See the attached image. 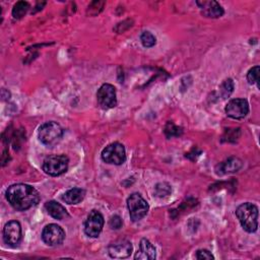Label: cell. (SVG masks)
Wrapping results in <instances>:
<instances>
[{
  "label": "cell",
  "mask_w": 260,
  "mask_h": 260,
  "mask_svg": "<svg viewBox=\"0 0 260 260\" xmlns=\"http://www.w3.org/2000/svg\"><path fill=\"white\" fill-rule=\"evenodd\" d=\"M196 258L199 259V260H202V259H207V260H211V259H214L213 255L211 254V252H209L208 250L206 249H200L196 252Z\"/></svg>",
  "instance_id": "cell-25"
},
{
  "label": "cell",
  "mask_w": 260,
  "mask_h": 260,
  "mask_svg": "<svg viewBox=\"0 0 260 260\" xmlns=\"http://www.w3.org/2000/svg\"><path fill=\"white\" fill-rule=\"evenodd\" d=\"M42 239L48 246H58L63 243L65 239V232L60 225L50 223L44 228L42 232Z\"/></svg>",
  "instance_id": "cell-9"
},
{
  "label": "cell",
  "mask_w": 260,
  "mask_h": 260,
  "mask_svg": "<svg viewBox=\"0 0 260 260\" xmlns=\"http://www.w3.org/2000/svg\"><path fill=\"white\" fill-rule=\"evenodd\" d=\"M22 238L21 225L17 220L8 221L3 228V240L9 246H17Z\"/></svg>",
  "instance_id": "cell-10"
},
{
  "label": "cell",
  "mask_w": 260,
  "mask_h": 260,
  "mask_svg": "<svg viewBox=\"0 0 260 260\" xmlns=\"http://www.w3.org/2000/svg\"><path fill=\"white\" fill-rule=\"evenodd\" d=\"M38 136L44 145L53 147L61 141L63 136V129L56 122H46L40 126Z\"/></svg>",
  "instance_id": "cell-3"
},
{
  "label": "cell",
  "mask_w": 260,
  "mask_h": 260,
  "mask_svg": "<svg viewBox=\"0 0 260 260\" xmlns=\"http://www.w3.org/2000/svg\"><path fill=\"white\" fill-rule=\"evenodd\" d=\"M243 167V161L236 156H231L224 161L220 162L216 167V174L223 175V174H231L238 172Z\"/></svg>",
  "instance_id": "cell-14"
},
{
  "label": "cell",
  "mask_w": 260,
  "mask_h": 260,
  "mask_svg": "<svg viewBox=\"0 0 260 260\" xmlns=\"http://www.w3.org/2000/svg\"><path fill=\"white\" fill-rule=\"evenodd\" d=\"M236 215L243 226L248 233H254L258 228V207L250 202H246L238 206Z\"/></svg>",
  "instance_id": "cell-2"
},
{
  "label": "cell",
  "mask_w": 260,
  "mask_h": 260,
  "mask_svg": "<svg viewBox=\"0 0 260 260\" xmlns=\"http://www.w3.org/2000/svg\"><path fill=\"white\" fill-rule=\"evenodd\" d=\"M225 113L233 119H243L249 113V104L245 99L231 100L225 106Z\"/></svg>",
  "instance_id": "cell-11"
},
{
  "label": "cell",
  "mask_w": 260,
  "mask_h": 260,
  "mask_svg": "<svg viewBox=\"0 0 260 260\" xmlns=\"http://www.w3.org/2000/svg\"><path fill=\"white\" fill-rule=\"evenodd\" d=\"M96 101L99 106L104 109H112L117 106L116 88L110 83H104L96 92Z\"/></svg>",
  "instance_id": "cell-7"
},
{
  "label": "cell",
  "mask_w": 260,
  "mask_h": 260,
  "mask_svg": "<svg viewBox=\"0 0 260 260\" xmlns=\"http://www.w3.org/2000/svg\"><path fill=\"white\" fill-rule=\"evenodd\" d=\"M29 8V4L26 1H18L14 4L12 8V16L16 19H19L25 15Z\"/></svg>",
  "instance_id": "cell-18"
},
{
  "label": "cell",
  "mask_w": 260,
  "mask_h": 260,
  "mask_svg": "<svg viewBox=\"0 0 260 260\" xmlns=\"http://www.w3.org/2000/svg\"><path fill=\"white\" fill-rule=\"evenodd\" d=\"M171 192H172V188H171L170 184H168L166 182L158 183L154 187V195L156 197H159V198H162V197H166V196L170 195Z\"/></svg>",
  "instance_id": "cell-20"
},
{
  "label": "cell",
  "mask_w": 260,
  "mask_h": 260,
  "mask_svg": "<svg viewBox=\"0 0 260 260\" xmlns=\"http://www.w3.org/2000/svg\"><path fill=\"white\" fill-rule=\"evenodd\" d=\"M122 224L123 221L119 215H113L109 220V225L113 230H119L120 228H122Z\"/></svg>",
  "instance_id": "cell-24"
},
{
  "label": "cell",
  "mask_w": 260,
  "mask_h": 260,
  "mask_svg": "<svg viewBox=\"0 0 260 260\" xmlns=\"http://www.w3.org/2000/svg\"><path fill=\"white\" fill-rule=\"evenodd\" d=\"M69 165V159L66 155L64 154H59V155H50L45 158L43 161V171L50 176L57 177L62 174H64Z\"/></svg>",
  "instance_id": "cell-4"
},
{
  "label": "cell",
  "mask_w": 260,
  "mask_h": 260,
  "mask_svg": "<svg viewBox=\"0 0 260 260\" xmlns=\"http://www.w3.org/2000/svg\"><path fill=\"white\" fill-rule=\"evenodd\" d=\"M127 207L129 210L130 218L133 221L142 219L146 215L149 208L146 200L138 193H133L128 197Z\"/></svg>",
  "instance_id": "cell-5"
},
{
  "label": "cell",
  "mask_w": 260,
  "mask_h": 260,
  "mask_svg": "<svg viewBox=\"0 0 260 260\" xmlns=\"http://www.w3.org/2000/svg\"><path fill=\"white\" fill-rule=\"evenodd\" d=\"M164 131L168 138H171L174 136H180L183 133V129L179 126H176L173 122H168Z\"/></svg>",
  "instance_id": "cell-21"
},
{
  "label": "cell",
  "mask_w": 260,
  "mask_h": 260,
  "mask_svg": "<svg viewBox=\"0 0 260 260\" xmlns=\"http://www.w3.org/2000/svg\"><path fill=\"white\" fill-rule=\"evenodd\" d=\"M104 216L98 210H91L87 215L84 223V233L90 238H96L103 231L104 228Z\"/></svg>",
  "instance_id": "cell-8"
},
{
  "label": "cell",
  "mask_w": 260,
  "mask_h": 260,
  "mask_svg": "<svg viewBox=\"0 0 260 260\" xmlns=\"http://www.w3.org/2000/svg\"><path fill=\"white\" fill-rule=\"evenodd\" d=\"M45 208L47 210V212L54 218L58 219V220H62L64 218H67L69 216L67 210L65 209L64 206H62L60 203L51 200L45 203Z\"/></svg>",
  "instance_id": "cell-16"
},
{
  "label": "cell",
  "mask_w": 260,
  "mask_h": 260,
  "mask_svg": "<svg viewBox=\"0 0 260 260\" xmlns=\"http://www.w3.org/2000/svg\"><path fill=\"white\" fill-rule=\"evenodd\" d=\"M240 136V129L237 128V129H229L226 130L225 132V136H223V138L226 137V141H235L238 137Z\"/></svg>",
  "instance_id": "cell-26"
},
{
  "label": "cell",
  "mask_w": 260,
  "mask_h": 260,
  "mask_svg": "<svg viewBox=\"0 0 260 260\" xmlns=\"http://www.w3.org/2000/svg\"><path fill=\"white\" fill-rule=\"evenodd\" d=\"M108 253L110 257L115 259L127 258L132 253V244L127 240L116 241L109 245Z\"/></svg>",
  "instance_id": "cell-12"
},
{
  "label": "cell",
  "mask_w": 260,
  "mask_h": 260,
  "mask_svg": "<svg viewBox=\"0 0 260 260\" xmlns=\"http://www.w3.org/2000/svg\"><path fill=\"white\" fill-rule=\"evenodd\" d=\"M6 199L14 209L23 211L39 203L40 194L32 186L18 183L8 187Z\"/></svg>",
  "instance_id": "cell-1"
},
{
  "label": "cell",
  "mask_w": 260,
  "mask_h": 260,
  "mask_svg": "<svg viewBox=\"0 0 260 260\" xmlns=\"http://www.w3.org/2000/svg\"><path fill=\"white\" fill-rule=\"evenodd\" d=\"M156 252L154 246L147 240L141 239L139 243V251L135 254V259L140 260H153L155 259Z\"/></svg>",
  "instance_id": "cell-15"
},
{
  "label": "cell",
  "mask_w": 260,
  "mask_h": 260,
  "mask_svg": "<svg viewBox=\"0 0 260 260\" xmlns=\"http://www.w3.org/2000/svg\"><path fill=\"white\" fill-rule=\"evenodd\" d=\"M140 41H141V44L143 45V47H145V48H151L156 43L155 37L149 31H143L140 36Z\"/></svg>",
  "instance_id": "cell-22"
},
{
  "label": "cell",
  "mask_w": 260,
  "mask_h": 260,
  "mask_svg": "<svg viewBox=\"0 0 260 260\" xmlns=\"http://www.w3.org/2000/svg\"><path fill=\"white\" fill-rule=\"evenodd\" d=\"M259 71H260V67L259 66H254L252 67L248 73H247V80L250 84H258L259 81Z\"/></svg>",
  "instance_id": "cell-23"
},
{
  "label": "cell",
  "mask_w": 260,
  "mask_h": 260,
  "mask_svg": "<svg viewBox=\"0 0 260 260\" xmlns=\"http://www.w3.org/2000/svg\"><path fill=\"white\" fill-rule=\"evenodd\" d=\"M102 159L111 165L120 166L126 160V151L123 144L114 142L106 146L102 151Z\"/></svg>",
  "instance_id": "cell-6"
},
{
  "label": "cell",
  "mask_w": 260,
  "mask_h": 260,
  "mask_svg": "<svg viewBox=\"0 0 260 260\" xmlns=\"http://www.w3.org/2000/svg\"><path fill=\"white\" fill-rule=\"evenodd\" d=\"M196 4L200 7L201 13L205 17L217 18L223 14V8L216 1H197Z\"/></svg>",
  "instance_id": "cell-13"
},
{
  "label": "cell",
  "mask_w": 260,
  "mask_h": 260,
  "mask_svg": "<svg viewBox=\"0 0 260 260\" xmlns=\"http://www.w3.org/2000/svg\"><path fill=\"white\" fill-rule=\"evenodd\" d=\"M234 91V81L232 78L224 79L219 85V94L222 99H228Z\"/></svg>",
  "instance_id": "cell-19"
},
{
  "label": "cell",
  "mask_w": 260,
  "mask_h": 260,
  "mask_svg": "<svg viewBox=\"0 0 260 260\" xmlns=\"http://www.w3.org/2000/svg\"><path fill=\"white\" fill-rule=\"evenodd\" d=\"M85 196V191L81 188H72L66 191L62 197V199L67 204H77L83 200Z\"/></svg>",
  "instance_id": "cell-17"
}]
</instances>
